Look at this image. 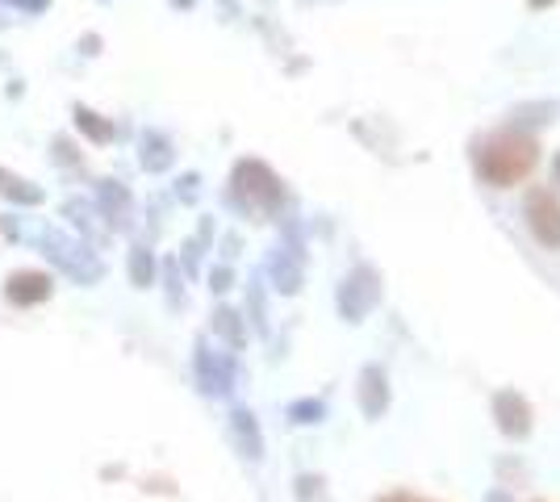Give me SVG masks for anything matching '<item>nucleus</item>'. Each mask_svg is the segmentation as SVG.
Returning <instances> with one entry per match:
<instances>
[{"label": "nucleus", "mask_w": 560, "mask_h": 502, "mask_svg": "<svg viewBox=\"0 0 560 502\" xmlns=\"http://www.w3.org/2000/svg\"><path fill=\"white\" fill-rule=\"evenodd\" d=\"M22 240L34 243L59 272H68V281H75V285H96L105 277L101 252H93L80 235H71L68 226H30V231H22Z\"/></svg>", "instance_id": "f257e3e1"}, {"label": "nucleus", "mask_w": 560, "mask_h": 502, "mask_svg": "<svg viewBox=\"0 0 560 502\" xmlns=\"http://www.w3.org/2000/svg\"><path fill=\"white\" fill-rule=\"evenodd\" d=\"M536 164V143L532 139H523V135H490L486 143H477V172L498 185V189H506L514 180H523L527 172Z\"/></svg>", "instance_id": "f03ea898"}, {"label": "nucleus", "mask_w": 560, "mask_h": 502, "mask_svg": "<svg viewBox=\"0 0 560 502\" xmlns=\"http://www.w3.org/2000/svg\"><path fill=\"white\" fill-rule=\"evenodd\" d=\"M231 185V201H238V210H247V214H264V210L280 206V180L256 160H243L234 167Z\"/></svg>", "instance_id": "7ed1b4c3"}, {"label": "nucleus", "mask_w": 560, "mask_h": 502, "mask_svg": "<svg viewBox=\"0 0 560 502\" xmlns=\"http://www.w3.org/2000/svg\"><path fill=\"white\" fill-rule=\"evenodd\" d=\"M59 214L68 218L71 235H80V240L89 243L93 252H105V247H109V240H114V226L101 218L96 201H89V197H68Z\"/></svg>", "instance_id": "20e7f679"}, {"label": "nucleus", "mask_w": 560, "mask_h": 502, "mask_svg": "<svg viewBox=\"0 0 560 502\" xmlns=\"http://www.w3.org/2000/svg\"><path fill=\"white\" fill-rule=\"evenodd\" d=\"M55 293V277L50 272H38V268H18L4 277V302L18 306V311H30V306H43Z\"/></svg>", "instance_id": "39448f33"}, {"label": "nucleus", "mask_w": 560, "mask_h": 502, "mask_svg": "<svg viewBox=\"0 0 560 502\" xmlns=\"http://www.w3.org/2000/svg\"><path fill=\"white\" fill-rule=\"evenodd\" d=\"M96 210L101 218L114 226V231H130L135 226V197L130 189L114 180V176H105V180H96Z\"/></svg>", "instance_id": "423d86ee"}, {"label": "nucleus", "mask_w": 560, "mask_h": 502, "mask_svg": "<svg viewBox=\"0 0 560 502\" xmlns=\"http://www.w3.org/2000/svg\"><path fill=\"white\" fill-rule=\"evenodd\" d=\"M192 364H197V385H201L210 398L231 394V385H234V360L231 357H222V352H213V348H206V343H197Z\"/></svg>", "instance_id": "0eeeda50"}, {"label": "nucleus", "mask_w": 560, "mask_h": 502, "mask_svg": "<svg viewBox=\"0 0 560 502\" xmlns=\"http://www.w3.org/2000/svg\"><path fill=\"white\" fill-rule=\"evenodd\" d=\"M527 218H532V231L544 247H560V206L548 189H536L527 197Z\"/></svg>", "instance_id": "6e6552de"}, {"label": "nucleus", "mask_w": 560, "mask_h": 502, "mask_svg": "<svg viewBox=\"0 0 560 502\" xmlns=\"http://www.w3.org/2000/svg\"><path fill=\"white\" fill-rule=\"evenodd\" d=\"M373 297H376V285H373V277H369V268H355L348 281H343L339 306H343L348 318H360V314L373 306Z\"/></svg>", "instance_id": "1a4fd4ad"}, {"label": "nucleus", "mask_w": 560, "mask_h": 502, "mask_svg": "<svg viewBox=\"0 0 560 502\" xmlns=\"http://www.w3.org/2000/svg\"><path fill=\"white\" fill-rule=\"evenodd\" d=\"M176 160V151H172V139L160 135V130H142V143H139V164L142 172H151V176H160L167 172Z\"/></svg>", "instance_id": "9d476101"}, {"label": "nucleus", "mask_w": 560, "mask_h": 502, "mask_svg": "<svg viewBox=\"0 0 560 502\" xmlns=\"http://www.w3.org/2000/svg\"><path fill=\"white\" fill-rule=\"evenodd\" d=\"M71 121H75V130H80L89 143H109V139H114V121L101 118V114L89 109L84 101H75V105H71Z\"/></svg>", "instance_id": "9b49d317"}, {"label": "nucleus", "mask_w": 560, "mask_h": 502, "mask_svg": "<svg viewBox=\"0 0 560 502\" xmlns=\"http://www.w3.org/2000/svg\"><path fill=\"white\" fill-rule=\"evenodd\" d=\"M0 197H9L13 206H43V197H47V192L38 189V185H30V180H22L18 172L0 167Z\"/></svg>", "instance_id": "f8f14e48"}, {"label": "nucleus", "mask_w": 560, "mask_h": 502, "mask_svg": "<svg viewBox=\"0 0 560 502\" xmlns=\"http://www.w3.org/2000/svg\"><path fill=\"white\" fill-rule=\"evenodd\" d=\"M231 431H234V440H238V448H243V456H247V460H259V448H264V444H259V428H256V415H252V410H234L231 415Z\"/></svg>", "instance_id": "ddd939ff"}, {"label": "nucleus", "mask_w": 560, "mask_h": 502, "mask_svg": "<svg viewBox=\"0 0 560 502\" xmlns=\"http://www.w3.org/2000/svg\"><path fill=\"white\" fill-rule=\"evenodd\" d=\"M126 272H130V285L135 289L151 285V281H155V256H151V247L135 243V247H130V256H126Z\"/></svg>", "instance_id": "4468645a"}, {"label": "nucleus", "mask_w": 560, "mask_h": 502, "mask_svg": "<svg viewBox=\"0 0 560 502\" xmlns=\"http://www.w3.org/2000/svg\"><path fill=\"white\" fill-rule=\"evenodd\" d=\"M498 415H502V431H511V435H527V407H523V398L502 394V398H498Z\"/></svg>", "instance_id": "2eb2a0df"}, {"label": "nucleus", "mask_w": 560, "mask_h": 502, "mask_svg": "<svg viewBox=\"0 0 560 502\" xmlns=\"http://www.w3.org/2000/svg\"><path fill=\"white\" fill-rule=\"evenodd\" d=\"M272 277H277L280 293H298V285H302V272H298V264L289 260L284 252H280V256H272Z\"/></svg>", "instance_id": "dca6fc26"}, {"label": "nucleus", "mask_w": 560, "mask_h": 502, "mask_svg": "<svg viewBox=\"0 0 560 502\" xmlns=\"http://www.w3.org/2000/svg\"><path fill=\"white\" fill-rule=\"evenodd\" d=\"M213 327H218V335H222L231 348H243V339H247V335H243V323H238V314L234 311L222 306V311L213 314Z\"/></svg>", "instance_id": "f3484780"}, {"label": "nucleus", "mask_w": 560, "mask_h": 502, "mask_svg": "<svg viewBox=\"0 0 560 502\" xmlns=\"http://www.w3.org/2000/svg\"><path fill=\"white\" fill-rule=\"evenodd\" d=\"M50 151H55V164L59 167H75V172H80V151H75L63 135H55V139H50Z\"/></svg>", "instance_id": "a211bd4d"}, {"label": "nucleus", "mask_w": 560, "mask_h": 502, "mask_svg": "<svg viewBox=\"0 0 560 502\" xmlns=\"http://www.w3.org/2000/svg\"><path fill=\"white\" fill-rule=\"evenodd\" d=\"M376 385H385V377H381L376 369H369V373H364V410H369V415H381V407H385V398H376Z\"/></svg>", "instance_id": "6ab92c4d"}, {"label": "nucleus", "mask_w": 560, "mask_h": 502, "mask_svg": "<svg viewBox=\"0 0 560 502\" xmlns=\"http://www.w3.org/2000/svg\"><path fill=\"white\" fill-rule=\"evenodd\" d=\"M0 4H18V9H25V13H47L50 0H0Z\"/></svg>", "instance_id": "aec40b11"}, {"label": "nucleus", "mask_w": 560, "mask_h": 502, "mask_svg": "<svg viewBox=\"0 0 560 502\" xmlns=\"http://www.w3.org/2000/svg\"><path fill=\"white\" fill-rule=\"evenodd\" d=\"M167 293H172V306H180V285H176V264H167Z\"/></svg>", "instance_id": "412c9836"}, {"label": "nucleus", "mask_w": 560, "mask_h": 502, "mask_svg": "<svg viewBox=\"0 0 560 502\" xmlns=\"http://www.w3.org/2000/svg\"><path fill=\"white\" fill-rule=\"evenodd\" d=\"M213 289H218V293H226V289H231V268H213Z\"/></svg>", "instance_id": "4be33fe9"}, {"label": "nucleus", "mask_w": 560, "mask_h": 502, "mask_svg": "<svg viewBox=\"0 0 560 502\" xmlns=\"http://www.w3.org/2000/svg\"><path fill=\"white\" fill-rule=\"evenodd\" d=\"M96 47H101V43H96V34H89V38H80V55H96Z\"/></svg>", "instance_id": "5701e85b"}, {"label": "nucleus", "mask_w": 560, "mask_h": 502, "mask_svg": "<svg viewBox=\"0 0 560 502\" xmlns=\"http://www.w3.org/2000/svg\"><path fill=\"white\" fill-rule=\"evenodd\" d=\"M385 502H427V499H410V494H394V499H385Z\"/></svg>", "instance_id": "b1692460"}, {"label": "nucleus", "mask_w": 560, "mask_h": 502, "mask_svg": "<svg viewBox=\"0 0 560 502\" xmlns=\"http://www.w3.org/2000/svg\"><path fill=\"white\" fill-rule=\"evenodd\" d=\"M532 4H536V9H544V4H552V0H532Z\"/></svg>", "instance_id": "393cba45"}]
</instances>
